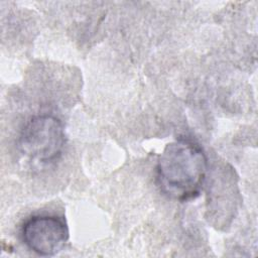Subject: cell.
<instances>
[{"label":"cell","instance_id":"obj_1","mask_svg":"<svg viewBox=\"0 0 258 258\" xmlns=\"http://www.w3.org/2000/svg\"><path fill=\"white\" fill-rule=\"evenodd\" d=\"M207 171L206 152L200 144L188 138H178L168 143L156 165L160 187L180 202L200 196Z\"/></svg>","mask_w":258,"mask_h":258},{"label":"cell","instance_id":"obj_2","mask_svg":"<svg viewBox=\"0 0 258 258\" xmlns=\"http://www.w3.org/2000/svg\"><path fill=\"white\" fill-rule=\"evenodd\" d=\"M66 143L61 121L50 114L32 117L22 128L18 148L27 158L46 164L57 160Z\"/></svg>","mask_w":258,"mask_h":258},{"label":"cell","instance_id":"obj_3","mask_svg":"<svg viewBox=\"0 0 258 258\" xmlns=\"http://www.w3.org/2000/svg\"><path fill=\"white\" fill-rule=\"evenodd\" d=\"M69 227L62 217L35 215L21 228V237L28 249L40 256H54L69 240Z\"/></svg>","mask_w":258,"mask_h":258}]
</instances>
